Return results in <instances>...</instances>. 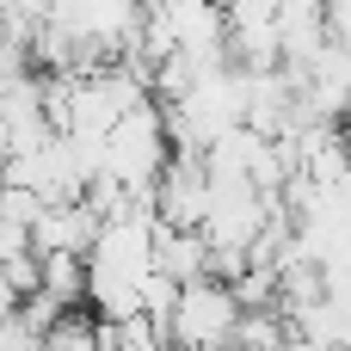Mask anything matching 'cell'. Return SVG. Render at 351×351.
<instances>
[{"mask_svg": "<svg viewBox=\"0 0 351 351\" xmlns=\"http://www.w3.org/2000/svg\"><path fill=\"white\" fill-rule=\"evenodd\" d=\"M167 160H173V148H167V130H160L154 99H148V105H136L130 117L111 123V136L99 148V179L123 185L130 197H154V179L167 173Z\"/></svg>", "mask_w": 351, "mask_h": 351, "instance_id": "cell-1", "label": "cell"}, {"mask_svg": "<svg viewBox=\"0 0 351 351\" xmlns=\"http://www.w3.org/2000/svg\"><path fill=\"white\" fill-rule=\"evenodd\" d=\"M234 327H241V308H234L228 284H216V278L179 284V302H173V321H167L173 351H228Z\"/></svg>", "mask_w": 351, "mask_h": 351, "instance_id": "cell-2", "label": "cell"}, {"mask_svg": "<svg viewBox=\"0 0 351 351\" xmlns=\"http://www.w3.org/2000/svg\"><path fill=\"white\" fill-rule=\"evenodd\" d=\"M204 210H210L204 154H173L167 173L154 179V222L160 228H204Z\"/></svg>", "mask_w": 351, "mask_h": 351, "instance_id": "cell-3", "label": "cell"}, {"mask_svg": "<svg viewBox=\"0 0 351 351\" xmlns=\"http://www.w3.org/2000/svg\"><path fill=\"white\" fill-rule=\"evenodd\" d=\"M271 31H278V68L302 74L327 49V0H278Z\"/></svg>", "mask_w": 351, "mask_h": 351, "instance_id": "cell-4", "label": "cell"}, {"mask_svg": "<svg viewBox=\"0 0 351 351\" xmlns=\"http://www.w3.org/2000/svg\"><path fill=\"white\" fill-rule=\"evenodd\" d=\"M93 241H99V216H93L86 204H43L37 222H31V253H37V259H43V253H74V259H86Z\"/></svg>", "mask_w": 351, "mask_h": 351, "instance_id": "cell-5", "label": "cell"}, {"mask_svg": "<svg viewBox=\"0 0 351 351\" xmlns=\"http://www.w3.org/2000/svg\"><path fill=\"white\" fill-rule=\"evenodd\" d=\"M154 271L173 278V284H197L210 278V247L197 228H160L154 222Z\"/></svg>", "mask_w": 351, "mask_h": 351, "instance_id": "cell-6", "label": "cell"}, {"mask_svg": "<svg viewBox=\"0 0 351 351\" xmlns=\"http://www.w3.org/2000/svg\"><path fill=\"white\" fill-rule=\"evenodd\" d=\"M37 290L62 308H86V259L74 253H43L37 259Z\"/></svg>", "mask_w": 351, "mask_h": 351, "instance_id": "cell-7", "label": "cell"}, {"mask_svg": "<svg viewBox=\"0 0 351 351\" xmlns=\"http://www.w3.org/2000/svg\"><path fill=\"white\" fill-rule=\"evenodd\" d=\"M43 351H105L99 339V321L86 315V308H68L49 333H43Z\"/></svg>", "mask_w": 351, "mask_h": 351, "instance_id": "cell-8", "label": "cell"}, {"mask_svg": "<svg viewBox=\"0 0 351 351\" xmlns=\"http://www.w3.org/2000/svg\"><path fill=\"white\" fill-rule=\"evenodd\" d=\"M284 339H290V321L284 315H241L228 351H284Z\"/></svg>", "mask_w": 351, "mask_h": 351, "instance_id": "cell-9", "label": "cell"}, {"mask_svg": "<svg viewBox=\"0 0 351 351\" xmlns=\"http://www.w3.org/2000/svg\"><path fill=\"white\" fill-rule=\"evenodd\" d=\"M12 308H19V290H12V278L0 271V315H12Z\"/></svg>", "mask_w": 351, "mask_h": 351, "instance_id": "cell-10", "label": "cell"}]
</instances>
